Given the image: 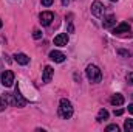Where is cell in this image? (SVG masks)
<instances>
[{
    "mask_svg": "<svg viewBox=\"0 0 133 132\" xmlns=\"http://www.w3.org/2000/svg\"><path fill=\"white\" fill-rule=\"evenodd\" d=\"M125 33H130V25L127 22H121L119 25H116L113 28V34L115 36H121V34H125Z\"/></svg>",
    "mask_w": 133,
    "mask_h": 132,
    "instance_id": "8992f818",
    "label": "cell"
},
{
    "mask_svg": "<svg viewBox=\"0 0 133 132\" xmlns=\"http://www.w3.org/2000/svg\"><path fill=\"white\" fill-rule=\"evenodd\" d=\"M124 129L127 132H133V120H125L124 123Z\"/></svg>",
    "mask_w": 133,
    "mask_h": 132,
    "instance_id": "9a60e30c",
    "label": "cell"
},
{
    "mask_svg": "<svg viewBox=\"0 0 133 132\" xmlns=\"http://www.w3.org/2000/svg\"><path fill=\"white\" fill-rule=\"evenodd\" d=\"M104 9H105V6L101 3V2H93L91 3V14L95 16V17H101L102 14H104Z\"/></svg>",
    "mask_w": 133,
    "mask_h": 132,
    "instance_id": "52a82bcc",
    "label": "cell"
},
{
    "mask_svg": "<svg viewBox=\"0 0 133 132\" xmlns=\"http://www.w3.org/2000/svg\"><path fill=\"white\" fill-rule=\"evenodd\" d=\"M115 115H122V109H118V110H115Z\"/></svg>",
    "mask_w": 133,
    "mask_h": 132,
    "instance_id": "603a6c76",
    "label": "cell"
},
{
    "mask_svg": "<svg viewBox=\"0 0 133 132\" xmlns=\"http://www.w3.org/2000/svg\"><path fill=\"white\" fill-rule=\"evenodd\" d=\"M65 58H66L65 55H64L62 51H57V50H53V51L50 53V59L54 61V62H64Z\"/></svg>",
    "mask_w": 133,
    "mask_h": 132,
    "instance_id": "30bf717a",
    "label": "cell"
},
{
    "mask_svg": "<svg viewBox=\"0 0 133 132\" xmlns=\"http://www.w3.org/2000/svg\"><path fill=\"white\" fill-rule=\"evenodd\" d=\"M14 61H16L17 64H20V65H26V64L30 62V58H28L25 53H16V55H14Z\"/></svg>",
    "mask_w": 133,
    "mask_h": 132,
    "instance_id": "8fae6325",
    "label": "cell"
},
{
    "mask_svg": "<svg viewBox=\"0 0 133 132\" xmlns=\"http://www.w3.org/2000/svg\"><path fill=\"white\" fill-rule=\"evenodd\" d=\"M33 37L34 39H40V37H42V31H40V30H34L33 31Z\"/></svg>",
    "mask_w": 133,
    "mask_h": 132,
    "instance_id": "ac0fdd59",
    "label": "cell"
},
{
    "mask_svg": "<svg viewBox=\"0 0 133 132\" xmlns=\"http://www.w3.org/2000/svg\"><path fill=\"white\" fill-rule=\"evenodd\" d=\"M53 75H54V70H53V67L51 65H46L43 68V75H42V81L45 82V84H48L51 79H53Z\"/></svg>",
    "mask_w": 133,
    "mask_h": 132,
    "instance_id": "ba28073f",
    "label": "cell"
},
{
    "mask_svg": "<svg viewBox=\"0 0 133 132\" xmlns=\"http://www.w3.org/2000/svg\"><path fill=\"white\" fill-rule=\"evenodd\" d=\"M8 104H9V103H8V99L5 98V95H3V97H0V112H2Z\"/></svg>",
    "mask_w": 133,
    "mask_h": 132,
    "instance_id": "2e32d148",
    "label": "cell"
},
{
    "mask_svg": "<svg viewBox=\"0 0 133 132\" xmlns=\"http://www.w3.org/2000/svg\"><path fill=\"white\" fill-rule=\"evenodd\" d=\"M2 27H3V22H2V20H0V28H2Z\"/></svg>",
    "mask_w": 133,
    "mask_h": 132,
    "instance_id": "d4e9b609",
    "label": "cell"
},
{
    "mask_svg": "<svg viewBox=\"0 0 133 132\" xmlns=\"http://www.w3.org/2000/svg\"><path fill=\"white\" fill-rule=\"evenodd\" d=\"M85 71H87V78H88L91 82H101V79H102V71L99 70V67L90 64V65L87 67Z\"/></svg>",
    "mask_w": 133,
    "mask_h": 132,
    "instance_id": "7a4b0ae2",
    "label": "cell"
},
{
    "mask_svg": "<svg viewBox=\"0 0 133 132\" xmlns=\"http://www.w3.org/2000/svg\"><path fill=\"white\" fill-rule=\"evenodd\" d=\"M59 115L62 118H65V120L73 117V106L66 98H62L61 103H59Z\"/></svg>",
    "mask_w": 133,
    "mask_h": 132,
    "instance_id": "6da1fadb",
    "label": "cell"
},
{
    "mask_svg": "<svg viewBox=\"0 0 133 132\" xmlns=\"http://www.w3.org/2000/svg\"><path fill=\"white\" fill-rule=\"evenodd\" d=\"M105 131H108V132H111V131L118 132V131H119V126H118V124H110V126H107V128H105Z\"/></svg>",
    "mask_w": 133,
    "mask_h": 132,
    "instance_id": "e0dca14e",
    "label": "cell"
},
{
    "mask_svg": "<svg viewBox=\"0 0 133 132\" xmlns=\"http://www.w3.org/2000/svg\"><path fill=\"white\" fill-rule=\"evenodd\" d=\"M96 120L102 123V121H105V120H108V110H105V109H101L99 112H98V117H96Z\"/></svg>",
    "mask_w": 133,
    "mask_h": 132,
    "instance_id": "5bb4252c",
    "label": "cell"
},
{
    "mask_svg": "<svg viewBox=\"0 0 133 132\" xmlns=\"http://www.w3.org/2000/svg\"><path fill=\"white\" fill-rule=\"evenodd\" d=\"M118 53L122 56H130V51H125V50H118Z\"/></svg>",
    "mask_w": 133,
    "mask_h": 132,
    "instance_id": "ffe728a7",
    "label": "cell"
},
{
    "mask_svg": "<svg viewBox=\"0 0 133 132\" xmlns=\"http://www.w3.org/2000/svg\"><path fill=\"white\" fill-rule=\"evenodd\" d=\"M0 81L3 84V87H11L14 84V73L11 70H5L2 71V76H0Z\"/></svg>",
    "mask_w": 133,
    "mask_h": 132,
    "instance_id": "3957f363",
    "label": "cell"
},
{
    "mask_svg": "<svg viewBox=\"0 0 133 132\" xmlns=\"http://www.w3.org/2000/svg\"><path fill=\"white\" fill-rule=\"evenodd\" d=\"M110 103H111L113 106H122V104L125 103V99H124V97H122L121 93H115V95L110 98Z\"/></svg>",
    "mask_w": 133,
    "mask_h": 132,
    "instance_id": "4fadbf2b",
    "label": "cell"
},
{
    "mask_svg": "<svg viewBox=\"0 0 133 132\" xmlns=\"http://www.w3.org/2000/svg\"><path fill=\"white\" fill-rule=\"evenodd\" d=\"M127 81H129V84H133V71L127 75Z\"/></svg>",
    "mask_w": 133,
    "mask_h": 132,
    "instance_id": "44dd1931",
    "label": "cell"
},
{
    "mask_svg": "<svg viewBox=\"0 0 133 132\" xmlns=\"http://www.w3.org/2000/svg\"><path fill=\"white\" fill-rule=\"evenodd\" d=\"M66 44H68V34L66 33H61L54 37V45H57V47H66Z\"/></svg>",
    "mask_w": 133,
    "mask_h": 132,
    "instance_id": "9c48e42d",
    "label": "cell"
},
{
    "mask_svg": "<svg viewBox=\"0 0 133 132\" xmlns=\"http://www.w3.org/2000/svg\"><path fill=\"white\" fill-rule=\"evenodd\" d=\"M39 19H40V23H42L43 27H48V25L53 22L54 14H53L51 11H42V13L39 14Z\"/></svg>",
    "mask_w": 133,
    "mask_h": 132,
    "instance_id": "277c9868",
    "label": "cell"
},
{
    "mask_svg": "<svg viewBox=\"0 0 133 132\" xmlns=\"http://www.w3.org/2000/svg\"><path fill=\"white\" fill-rule=\"evenodd\" d=\"M110 2H118V0H110Z\"/></svg>",
    "mask_w": 133,
    "mask_h": 132,
    "instance_id": "484cf974",
    "label": "cell"
},
{
    "mask_svg": "<svg viewBox=\"0 0 133 132\" xmlns=\"http://www.w3.org/2000/svg\"><path fill=\"white\" fill-rule=\"evenodd\" d=\"M127 110H129V113H132V115H133V104H129Z\"/></svg>",
    "mask_w": 133,
    "mask_h": 132,
    "instance_id": "7402d4cb",
    "label": "cell"
},
{
    "mask_svg": "<svg viewBox=\"0 0 133 132\" xmlns=\"http://www.w3.org/2000/svg\"><path fill=\"white\" fill-rule=\"evenodd\" d=\"M115 23H116V19H115V16H113V14H110V16L104 17V20H102V27H104V28H111Z\"/></svg>",
    "mask_w": 133,
    "mask_h": 132,
    "instance_id": "7c38bea8",
    "label": "cell"
},
{
    "mask_svg": "<svg viewBox=\"0 0 133 132\" xmlns=\"http://www.w3.org/2000/svg\"><path fill=\"white\" fill-rule=\"evenodd\" d=\"M53 2H54V0H42V5H43V6H51Z\"/></svg>",
    "mask_w": 133,
    "mask_h": 132,
    "instance_id": "d6986e66",
    "label": "cell"
},
{
    "mask_svg": "<svg viewBox=\"0 0 133 132\" xmlns=\"http://www.w3.org/2000/svg\"><path fill=\"white\" fill-rule=\"evenodd\" d=\"M12 98H14V101H12L14 106H17V107H25V106H26V99L23 98V95L20 93L19 87H16V92H14Z\"/></svg>",
    "mask_w": 133,
    "mask_h": 132,
    "instance_id": "5b68a950",
    "label": "cell"
},
{
    "mask_svg": "<svg viewBox=\"0 0 133 132\" xmlns=\"http://www.w3.org/2000/svg\"><path fill=\"white\" fill-rule=\"evenodd\" d=\"M61 2H62V5H64V6H66V5L70 3V0H61Z\"/></svg>",
    "mask_w": 133,
    "mask_h": 132,
    "instance_id": "cb8c5ba5",
    "label": "cell"
},
{
    "mask_svg": "<svg viewBox=\"0 0 133 132\" xmlns=\"http://www.w3.org/2000/svg\"><path fill=\"white\" fill-rule=\"evenodd\" d=\"M132 98H133V95H132Z\"/></svg>",
    "mask_w": 133,
    "mask_h": 132,
    "instance_id": "4316f807",
    "label": "cell"
}]
</instances>
